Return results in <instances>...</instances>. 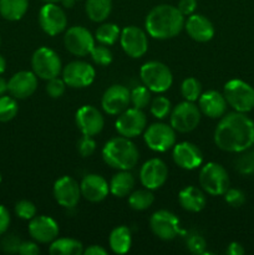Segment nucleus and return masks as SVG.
Instances as JSON below:
<instances>
[{
  "label": "nucleus",
  "mask_w": 254,
  "mask_h": 255,
  "mask_svg": "<svg viewBox=\"0 0 254 255\" xmlns=\"http://www.w3.org/2000/svg\"><path fill=\"white\" fill-rule=\"evenodd\" d=\"M214 142L222 151L242 153L254 144V122L242 112L221 117L214 131Z\"/></svg>",
  "instance_id": "nucleus-1"
},
{
  "label": "nucleus",
  "mask_w": 254,
  "mask_h": 255,
  "mask_svg": "<svg viewBox=\"0 0 254 255\" xmlns=\"http://www.w3.org/2000/svg\"><path fill=\"white\" fill-rule=\"evenodd\" d=\"M183 27L184 16L178 7L173 5H157L146 16V30L153 39H172L177 36Z\"/></svg>",
  "instance_id": "nucleus-2"
},
{
  "label": "nucleus",
  "mask_w": 254,
  "mask_h": 255,
  "mask_svg": "<svg viewBox=\"0 0 254 255\" xmlns=\"http://www.w3.org/2000/svg\"><path fill=\"white\" fill-rule=\"evenodd\" d=\"M102 158L107 166L120 171H129L138 162V151L127 137H115L106 142Z\"/></svg>",
  "instance_id": "nucleus-3"
},
{
  "label": "nucleus",
  "mask_w": 254,
  "mask_h": 255,
  "mask_svg": "<svg viewBox=\"0 0 254 255\" xmlns=\"http://www.w3.org/2000/svg\"><path fill=\"white\" fill-rule=\"evenodd\" d=\"M144 86L151 92H166L173 84V76L168 66L159 61H148L139 70Z\"/></svg>",
  "instance_id": "nucleus-4"
},
{
  "label": "nucleus",
  "mask_w": 254,
  "mask_h": 255,
  "mask_svg": "<svg viewBox=\"0 0 254 255\" xmlns=\"http://www.w3.org/2000/svg\"><path fill=\"white\" fill-rule=\"evenodd\" d=\"M226 101L234 111L247 114L254 109V87L242 80H231L224 85Z\"/></svg>",
  "instance_id": "nucleus-5"
},
{
  "label": "nucleus",
  "mask_w": 254,
  "mask_h": 255,
  "mask_svg": "<svg viewBox=\"0 0 254 255\" xmlns=\"http://www.w3.org/2000/svg\"><path fill=\"white\" fill-rule=\"evenodd\" d=\"M229 183L228 172L216 162L204 164L199 172V184L211 196H223L229 188Z\"/></svg>",
  "instance_id": "nucleus-6"
},
{
  "label": "nucleus",
  "mask_w": 254,
  "mask_h": 255,
  "mask_svg": "<svg viewBox=\"0 0 254 255\" xmlns=\"http://www.w3.org/2000/svg\"><path fill=\"white\" fill-rule=\"evenodd\" d=\"M32 72L42 80L57 77L62 70L61 60L59 55L49 47H39L31 57Z\"/></svg>",
  "instance_id": "nucleus-7"
},
{
  "label": "nucleus",
  "mask_w": 254,
  "mask_h": 255,
  "mask_svg": "<svg viewBox=\"0 0 254 255\" xmlns=\"http://www.w3.org/2000/svg\"><path fill=\"white\" fill-rule=\"evenodd\" d=\"M201 121V110L194 102L186 101L177 105L171 112V126L181 133L193 131Z\"/></svg>",
  "instance_id": "nucleus-8"
},
{
  "label": "nucleus",
  "mask_w": 254,
  "mask_h": 255,
  "mask_svg": "<svg viewBox=\"0 0 254 255\" xmlns=\"http://www.w3.org/2000/svg\"><path fill=\"white\" fill-rule=\"evenodd\" d=\"M147 146L156 152H166L176 144V131L166 124H152L143 132Z\"/></svg>",
  "instance_id": "nucleus-9"
},
{
  "label": "nucleus",
  "mask_w": 254,
  "mask_h": 255,
  "mask_svg": "<svg viewBox=\"0 0 254 255\" xmlns=\"http://www.w3.org/2000/svg\"><path fill=\"white\" fill-rule=\"evenodd\" d=\"M146 124L147 119L144 112L133 107V109H126L119 115L115 127H116V131L119 132L120 136L133 138V137L139 136L142 132H144Z\"/></svg>",
  "instance_id": "nucleus-10"
},
{
  "label": "nucleus",
  "mask_w": 254,
  "mask_h": 255,
  "mask_svg": "<svg viewBox=\"0 0 254 255\" xmlns=\"http://www.w3.org/2000/svg\"><path fill=\"white\" fill-rule=\"evenodd\" d=\"M64 44L67 51L75 56L84 57L91 52L95 46V37L84 26H72L66 30Z\"/></svg>",
  "instance_id": "nucleus-11"
},
{
  "label": "nucleus",
  "mask_w": 254,
  "mask_h": 255,
  "mask_svg": "<svg viewBox=\"0 0 254 255\" xmlns=\"http://www.w3.org/2000/svg\"><path fill=\"white\" fill-rule=\"evenodd\" d=\"M39 24L50 36L61 34L67 26V17L61 6L54 2H45L39 11Z\"/></svg>",
  "instance_id": "nucleus-12"
},
{
  "label": "nucleus",
  "mask_w": 254,
  "mask_h": 255,
  "mask_svg": "<svg viewBox=\"0 0 254 255\" xmlns=\"http://www.w3.org/2000/svg\"><path fill=\"white\" fill-rule=\"evenodd\" d=\"M96 72L95 69L85 61H72L62 70V80L66 86L72 89H84L94 82Z\"/></svg>",
  "instance_id": "nucleus-13"
},
{
  "label": "nucleus",
  "mask_w": 254,
  "mask_h": 255,
  "mask_svg": "<svg viewBox=\"0 0 254 255\" xmlns=\"http://www.w3.org/2000/svg\"><path fill=\"white\" fill-rule=\"evenodd\" d=\"M149 227L154 236L162 241H172L179 233V219L169 211H157L149 219Z\"/></svg>",
  "instance_id": "nucleus-14"
},
{
  "label": "nucleus",
  "mask_w": 254,
  "mask_h": 255,
  "mask_svg": "<svg viewBox=\"0 0 254 255\" xmlns=\"http://www.w3.org/2000/svg\"><path fill=\"white\" fill-rule=\"evenodd\" d=\"M120 42L124 51L133 59H139L148 50V39L146 32L133 25L122 30L120 35Z\"/></svg>",
  "instance_id": "nucleus-15"
},
{
  "label": "nucleus",
  "mask_w": 254,
  "mask_h": 255,
  "mask_svg": "<svg viewBox=\"0 0 254 255\" xmlns=\"http://www.w3.org/2000/svg\"><path fill=\"white\" fill-rule=\"evenodd\" d=\"M131 104V91L124 85H112L105 91L101 106L107 115H120Z\"/></svg>",
  "instance_id": "nucleus-16"
},
{
  "label": "nucleus",
  "mask_w": 254,
  "mask_h": 255,
  "mask_svg": "<svg viewBox=\"0 0 254 255\" xmlns=\"http://www.w3.org/2000/svg\"><path fill=\"white\" fill-rule=\"evenodd\" d=\"M168 178V168L159 158H152L144 162L139 171V181L147 189L161 188Z\"/></svg>",
  "instance_id": "nucleus-17"
},
{
  "label": "nucleus",
  "mask_w": 254,
  "mask_h": 255,
  "mask_svg": "<svg viewBox=\"0 0 254 255\" xmlns=\"http://www.w3.org/2000/svg\"><path fill=\"white\" fill-rule=\"evenodd\" d=\"M54 197L57 203L64 208H74L81 198L80 184L72 177H61L54 184Z\"/></svg>",
  "instance_id": "nucleus-18"
},
{
  "label": "nucleus",
  "mask_w": 254,
  "mask_h": 255,
  "mask_svg": "<svg viewBox=\"0 0 254 255\" xmlns=\"http://www.w3.org/2000/svg\"><path fill=\"white\" fill-rule=\"evenodd\" d=\"M76 125L82 134L94 137L102 131L105 126V120L96 107L91 105H85L77 110Z\"/></svg>",
  "instance_id": "nucleus-19"
},
{
  "label": "nucleus",
  "mask_w": 254,
  "mask_h": 255,
  "mask_svg": "<svg viewBox=\"0 0 254 255\" xmlns=\"http://www.w3.org/2000/svg\"><path fill=\"white\" fill-rule=\"evenodd\" d=\"M29 234L37 243H51L59 236V226L51 217L35 216L30 219Z\"/></svg>",
  "instance_id": "nucleus-20"
},
{
  "label": "nucleus",
  "mask_w": 254,
  "mask_h": 255,
  "mask_svg": "<svg viewBox=\"0 0 254 255\" xmlns=\"http://www.w3.org/2000/svg\"><path fill=\"white\" fill-rule=\"evenodd\" d=\"M173 161L181 168L192 171L198 168L203 162L202 151L191 142H181L173 146Z\"/></svg>",
  "instance_id": "nucleus-21"
},
{
  "label": "nucleus",
  "mask_w": 254,
  "mask_h": 255,
  "mask_svg": "<svg viewBox=\"0 0 254 255\" xmlns=\"http://www.w3.org/2000/svg\"><path fill=\"white\" fill-rule=\"evenodd\" d=\"M36 89L37 76L32 71H19L7 81V91L15 99H27Z\"/></svg>",
  "instance_id": "nucleus-22"
},
{
  "label": "nucleus",
  "mask_w": 254,
  "mask_h": 255,
  "mask_svg": "<svg viewBox=\"0 0 254 255\" xmlns=\"http://www.w3.org/2000/svg\"><path fill=\"white\" fill-rule=\"evenodd\" d=\"M81 196L92 203L104 201L110 193V183L100 174H87L80 183Z\"/></svg>",
  "instance_id": "nucleus-23"
},
{
  "label": "nucleus",
  "mask_w": 254,
  "mask_h": 255,
  "mask_svg": "<svg viewBox=\"0 0 254 255\" xmlns=\"http://www.w3.org/2000/svg\"><path fill=\"white\" fill-rule=\"evenodd\" d=\"M184 29L191 39L198 42H207L213 39L214 26L204 15L192 14L184 21Z\"/></svg>",
  "instance_id": "nucleus-24"
},
{
  "label": "nucleus",
  "mask_w": 254,
  "mask_h": 255,
  "mask_svg": "<svg viewBox=\"0 0 254 255\" xmlns=\"http://www.w3.org/2000/svg\"><path fill=\"white\" fill-rule=\"evenodd\" d=\"M227 101L223 94L218 91H207L201 94L198 99V107L201 114L209 119H221L226 115Z\"/></svg>",
  "instance_id": "nucleus-25"
},
{
  "label": "nucleus",
  "mask_w": 254,
  "mask_h": 255,
  "mask_svg": "<svg viewBox=\"0 0 254 255\" xmlns=\"http://www.w3.org/2000/svg\"><path fill=\"white\" fill-rule=\"evenodd\" d=\"M178 202L184 211L197 213L206 207V196L199 188L193 186L186 187L178 194Z\"/></svg>",
  "instance_id": "nucleus-26"
},
{
  "label": "nucleus",
  "mask_w": 254,
  "mask_h": 255,
  "mask_svg": "<svg viewBox=\"0 0 254 255\" xmlns=\"http://www.w3.org/2000/svg\"><path fill=\"white\" fill-rule=\"evenodd\" d=\"M109 244L115 254H126L132 246L131 231L125 226L117 227L110 234Z\"/></svg>",
  "instance_id": "nucleus-27"
},
{
  "label": "nucleus",
  "mask_w": 254,
  "mask_h": 255,
  "mask_svg": "<svg viewBox=\"0 0 254 255\" xmlns=\"http://www.w3.org/2000/svg\"><path fill=\"white\" fill-rule=\"evenodd\" d=\"M133 187L134 178L128 171H120L119 173L112 177L111 182H110V192L119 198L129 196Z\"/></svg>",
  "instance_id": "nucleus-28"
},
{
  "label": "nucleus",
  "mask_w": 254,
  "mask_h": 255,
  "mask_svg": "<svg viewBox=\"0 0 254 255\" xmlns=\"http://www.w3.org/2000/svg\"><path fill=\"white\" fill-rule=\"evenodd\" d=\"M29 0H0V15L9 21H17L27 11Z\"/></svg>",
  "instance_id": "nucleus-29"
},
{
  "label": "nucleus",
  "mask_w": 254,
  "mask_h": 255,
  "mask_svg": "<svg viewBox=\"0 0 254 255\" xmlns=\"http://www.w3.org/2000/svg\"><path fill=\"white\" fill-rule=\"evenodd\" d=\"M49 252L52 255H81L84 254V246L76 239L59 238L51 242Z\"/></svg>",
  "instance_id": "nucleus-30"
},
{
  "label": "nucleus",
  "mask_w": 254,
  "mask_h": 255,
  "mask_svg": "<svg viewBox=\"0 0 254 255\" xmlns=\"http://www.w3.org/2000/svg\"><path fill=\"white\" fill-rule=\"evenodd\" d=\"M112 11V0H86V14L94 22H102Z\"/></svg>",
  "instance_id": "nucleus-31"
},
{
  "label": "nucleus",
  "mask_w": 254,
  "mask_h": 255,
  "mask_svg": "<svg viewBox=\"0 0 254 255\" xmlns=\"http://www.w3.org/2000/svg\"><path fill=\"white\" fill-rule=\"evenodd\" d=\"M120 35H121V31H120V27L116 24L105 22V24L100 25L97 27L96 32H95V39L100 44L111 46V45H114L120 39Z\"/></svg>",
  "instance_id": "nucleus-32"
},
{
  "label": "nucleus",
  "mask_w": 254,
  "mask_h": 255,
  "mask_svg": "<svg viewBox=\"0 0 254 255\" xmlns=\"http://www.w3.org/2000/svg\"><path fill=\"white\" fill-rule=\"evenodd\" d=\"M154 196L151 189H139L128 197V204L134 211H146L153 204Z\"/></svg>",
  "instance_id": "nucleus-33"
},
{
  "label": "nucleus",
  "mask_w": 254,
  "mask_h": 255,
  "mask_svg": "<svg viewBox=\"0 0 254 255\" xmlns=\"http://www.w3.org/2000/svg\"><path fill=\"white\" fill-rule=\"evenodd\" d=\"M181 94L186 101H197L202 94V85L194 77H188L181 85Z\"/></svg>",
  "instance_id": "nucleus-34"
},
{
  "label": "nucleus",
  "mask_w": 254,
  "mask_h": 255,
  "mask_svg": "<svg viewBox=\"0 0 254 255\" xmlns=\"http://www.w3.org/2000/svg\"><path fill=\"white\" fill-rule=\"evenodd\" d=\"M19 107H17L15 97L0 96V122H9L16 116Z\"/></svg>",
  "instance_id": "nucleus-35"
},
{
  "label": "nucleus",
  "mask_w": 254,
  "mask_h": 255,
  "mask_svg": "<svg viewBox=\"0 0 254 255\" xmlns=\"http://www.w3.org/2000/svg\"><path fill=\"white\" fill-rule=\"evenodd\" d=\"M149 101H151V91L144 85L134 87L131 91V104L136 109L143 110L144 107L148 106Z\"/></svg>",
  "instance_id": "nucleus-36"
},
{
  "label": "nucleus",
  "mask_w": 254,
  "mask_h": 255,
  "mask_svg": "<svg viewBox=\"0 0 254 255\" xmlns=\"http://www.w3.org/2000/svg\"><path fill=\"white\" fill-rule=\"evenodd\" d=\"M90 55H91L92 61L100 66H107L112 62V52L106 45H95Z\"/></svg>",
  "instance_id": "nucleus-37"
},
{
  "label": "nucleus",
  "mask_w": 254,
  "mask_h": 255,
  "mask_svg": "<svg viewBox=\"0 0 254 255\" xmlns=\"http://www.w3.org/2000/svg\"><path fill=\"white\" fill-rule=\"evenodd\" d=\"M171 112V102L167 97L157 96L151 104V114L158 120L166 119Z\"/></svg>",
  "instance_id": "nucleus-38"
},
{
  "label": "nucleus",
  "mask_w": 254,
  "mask_h": 255,
  "mask_svg": "<svg viewBox=\"0 0 254 255\" xmlns=\"http://www.w3.org/2000/svg\"><path fill=\"white\" fill-rule=\"evenodd\" d=\"M246 152V151H244ZM243 153V152H242ZM236 168L242 174L254 173V151H249L239 156L236 161Z\"/></svg>",
  "instance_id": "nucleus-39"
},
{
  "label": "nucleus",
  "mask_w": 254,
  "mask_h": 255,
  "mask_svg": "<svg viewBox=\"0 0 254 255\" xmlns=\"http://www.w3.org/2000/svg\"><path fill=\"white\" fill-rule=\"evenodd\" d=\"M15 213L19 218L25 219V221H30V219L34 218L36 216V207L32 202L26 201H20L17 202L16 206H15Z\"/></svg>",
  "instance_id": "nucleus-40"
},
{
  "label": "nucleus",
  "mask_w": 254,
  "mask_h": 255,
  "mask_svg": "<svg viewBox=\"0 0 254 255\" xmlns=\"http://www.w3.org/2000/svg\"><path fill=\"white\" fill-rule=\"evenodd\" d=\"M4 236V234H2ZM20 244H21V241H20L19 237L14 233L5 234L4 237L0 241V249L5 253H17L20 248Z\"/></svg>",
  "instance_id": "nucleus-41"
},
{
  "label": "nucleus",
  "mask_w": 254,
  "mask_h": 255,
  "mask_svg": "<svg viewBox=\"0 0 254 255\" xmlns=\"http://www.w3.org/2000/svg\"><path fill=\"white\" fill-rule=\"evenodd\" d=\"M65 90H66V84L62 79L54 77V79L47 80L46 92L52 99H60L65 94Z\"/></svg>",
  "instance_id": "nucleus-42"
},
{
  "label": "nucleus",
  "mask_w": 254,
  "mask_h": 255,
  "mask_svg": "<svg viewBox=\"0 0 254 255\" xmlns=\"http://www.w3.org/2000/svg\"><path fill=\"white\" fill-rule=\"evenodd\" d=\"M77 151L82 157H90L94 154V152L96 151V142L92 138V136L82 134V137L77 142Z\"/></svg>",
  "instance_id": "nucleus-43"
},
{
  "label": "nucleus",
  "mask_w": 254,
  "mask_h": 255,
  "mask_svg": "<svg viewBox=\"0 0 254 255\" xmlns=\"http://www.w3.org/2000/svg\"><path fill=\"white\" fill-rule=\"evenodd\" d=\"M223 196L227 203L231 207H234V208H238V207L243 206L244 202H246V194L241 189L228 188Z\"/></svg>",
  "instance_id": "nucleus-44"
},
{
  "label": "nucleus",
  "mask_w": 254,
  "mask_h": 255,
  "mask_svg": "<svg viewBox=\"0 0 254 255\" xmlns=\"http://www.w3.org/2000/svg\"><path fill=\"white\" fill-rule=\"evenodd\" d=\"M206 241H204L203 237L197 236V234H193L188 238L187 241V247H188L189 251L194 254H202L206 249Z\"/></svg>",
  "instance_id": "nucleus-45"
},
{
  "label": "nucleus",
  "mask_w": 254,
  "mask_h": 255,
  "mask_svg": "<svg viewBox=\"0 0 254 255\" xmlns=\"http://www.w3.org/2000/svg\"><path fill=\"white\" fill-rule=\"evenodd\" d=\"M178 10L183 16H189L193 14L197 9V0H179Z\"/></svg>",
  "instance_id": "nucleus-46"
},
{
  "label": "nucleus",
  "mask_w": 254,
  "mask_h": 255,
  "mask_svg": "<svg viewBox=\"0 0 254 255\" xmlns=\"http://www.w3.org/2000/svg\"><path fill=\"white\" fill-rule=\"evenodd\" d=\"M17 253L21 255H37L40 253V249L34 242H21Z\"/></svg>",
  "instance_id": "nucleus-47"
},
{
  "label": "nucleus",
  "mask_w": 254,
  "mask_h": 255,
  "mask_svg": "<svg viewBox=\"0 0 254 255\" xmlns=\"http://www.w3.org/2000/svg\"><path fill=\"white\" fill-rule=\"evenodd\" d=\"M10 226V213L4 206L0 204V236L6 233Z\"/></svg>",
  "instance_id": "nucleus-48"
},
{
  "label": "nucleus",
  "mask_w": 254,
  "mask_h": 255,
  "mask_svg": "<svg viewBox=\"0 0 254 255\" xmlns=\"http://www.w3.org/2000/svg\"><path fill=\"white\" fill-rule=\"evenodd\" d=\"M244 252L246 251H244V248L242 244L237 243V242H233V243H231L228 246L226 253L228 255H243Z\"/></svg>",
  "instance_id": "nucleus-49"
},
{
  "label": "nucleus",
  "mask_w": 254,
  "mask_h": 255,
  "mask_svg": "<svg viewBox=\"0 0 254 255\" xmlns=\"http://www.w3.org/2000/svg\"><path fill=\"white\" fill-rule=\"evenodd\" d=\"M84 254L86 255H106L107 251L102 248L101 246H91L87 249H85Z\"/></svg>",
  "instance_id": "nucleus-50"
},
{
  "label": "nucleus",
  "mask_w": 254,
  "mask_h": 255,
  "mask_svg": "<svg viewBox=\"0 0 254 255\" xmlns=\"http://www.w3.org/2000/svg\"><path fill=\"white\" fill-rule=\"evenodd\" d=\"M7 91V82L4 77L0 76V96L5 94Z\"/></svg>",
  "instance_id": "nucleus-51"
},
{
  "label": "nucleus",
  "mask_w": 254,
  "mask_h": 255,
  "mask_svg": "<svg viewBox=\"0 0 254 255\" xmlns=\"http://www.w3.org/2000/svg\"><path fill=\"white\" fill-rule=\"evenodd\" d=\"M5 69H6V61H5L4 57L0 55V75L5 71Z\"/></svg>",
  "instance_id": "nucleus-52"
},
{
  "label": "nucleus",
  "mask_w": 254,
  "mask_h": 255,
  "mask_svg": "<svg viewBox=\"0 0 254 255\" xmlns=\"http://www.w3.org/2000/svg\"><path fill=\"white\" fill-rule=\"evenodd\" d=\"M75 1H76V0H61V4L64 5L65 7H72Z\"/></svg>",
  "instance_id": "nucleus-53"
},
{
  "label": "nucleus",
  "mask_w": 254,
  "mask_h": 255,
  "mask_svg": "<svg viewBox=\"0 0 254 255\" xmlns=\"http://www.w3.org/2000/svg\"><path fill=\"white\" fill-rule=\"evenodd\" d=\"M44 2H54V4H57V2H61V0H41Z\"/></svg>",
  "instance_id": "nucleus-54"
},
{
  "label": "nucleus",
  "mask_w": 254,
  "mask_h": 255,
  "mask_svg": "<svg viewBox=\"0 0 254 255\" xmlns=\"http://www.w3.org/2000/svg\"><path fill=\"white\" fill-rule=\"evenodd\" d=\"M1 179H2L1 178V173H0V183H1Z\"/></svg>",
  "instance_id": "nucleus-55"
},
{
  "label": "nucleus",
  "mask_w": 254,
  "mask_h": 255,
  "mask_svg": "<svg viewBox=\"0 0 254 255\" xmlns=\"http://www.w3.org/2000/svg\"><path fill=\"white\" fill-rule=\"evenodd\" d=\"M0 44H1V40H0Z\"/></svg>",
  "instance_id": "nucleus-56"
},
{
  "label": "nucleus",
  "mask_w": 254,
  "mask_h": 255,
  "mask_svg": "<svg viewBox=\"0 0 254 255\" xmlns=\"http://www.w3.org/2000/svg\"><path fill=\"white\" fill-rule=\"evenodd\" d=\"M76 1H77V0H76Z\"/></svg>",
  "instance_id": "nucleus-57"
}]
</instances>
